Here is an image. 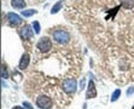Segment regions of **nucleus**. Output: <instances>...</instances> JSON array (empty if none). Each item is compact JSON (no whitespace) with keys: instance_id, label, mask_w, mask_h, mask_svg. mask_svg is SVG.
Here are the masks:
<instances>
[{"instance_id":"5","label":"nucleus","mask_w":134,"mask_h":109,"mask_svg":"<svg viewBox=\"0 0 134 109\" xmlns=\"http://www.w3.org/2000/svg\"><path fill=\"white\" fill-rule=\"evenodd\" d=\"M96 96H97V90H96V85H94L93 80H90V82H88L87 92H86V98H87V100H91V98H94Z\"/></svg>"},{"instance_id":"1","label":"nucleus","mask_w":134,"mask_h":109,"mask_svg":"<svg viewBox=\"0 0 134 109\" xmlns=\"http://www.w3.org/2000/svg\"><path fill=\"white\" fill-rule=\"evenodd\" d=\"M53 38H54V40L57 43L59 44H66L70 40V35L64 29H57L56 32H53Z\"/></svg>"},{"instance_id":"19","label":"nucleus","mask_w":134,"mask_h":109,"mask_svg":"<svg viewBox=\"0 0 134 109\" xmlns=\"http://www.w3.org/2000/svg\"><path fill=\"white\" fill-rule=\"evenodd\" d=\"M12 109H27V108H23V107H19V106H16V107H13Z\"/></svg>"},{"instance_id":"4","label":"nucleus","mask_w":134,"mask_h":109,"mask_svg":"<svg viewBox=\"0 0 134 109\" xmlns=\"http://www.w3.org/2000/svg\"><path fill=\"white\" fill-rule=\"evenodd\" d=\"M76 87H77V81L75 79H68V80L63 82V89H64L66 94H75Z\"/></svg>"},{"instance_id":"10","label":"nucleus","mask_w":134,"mask_h":109,"mask_svg":"<svg viewBox=\"0 0 134 109\" xmlns=\"http://www.w3.org/2000/svg\"><path fill=\"white\" fill-rule=\"evenodd\" d=\"M62 6H63V1H62V0H60V1H58V3H57L56 5H54V6L52 7V10H51V13H52V15H54V13H57V12H58V11H59L60 9H62Z\"/></svg>"},{"instance_id":"12","label":"nucleus","mask_w":134,"mask_h":109,"mask_svg":"<svg viewBox=\"0 0 134 109\" xmlns=\"http://www.w3.org/2000/svg\"><path fill=\"white\" fill-rule=\"evenodd\" d=\"M34 13H36V10H23L22 11V16H24V17H30V16H33Z\"/></svg>"},{"instance_id":"9","label":"nucleus","mask_w":134,"mask_h":109,"mask_svg":"<svg viewBox=\"0 0 134 109\" xmlns=\"http://www.w3.org/2000/svg\"><path fill=\"white\" fill-rule=\"evenodd\" d=\"M11 5L13 9H24L25 1L24 0H11Z\"/></svg>"},{"instance_id":"16","label":"nucleus","mask_w":134,"mask_h":109,"mask_svg":"<svg viewBox=\"0 0 134 109\" xmlns=\"http://www.w3.org/2000/svg\"><path fill=\"white\" fill-rule=\"evenodd\" d=\"M133 94H134V86H132V87H129V89H128V91H127V96L129 97L131 95H133Z\"/></svg>"},{"instance_id":"14","label":"nucleus","mask_w":134,"mask_h":109,"mask_svg":"<svg viewBox=\"0 0 134 109\" xmlns=\"http://www.w3.org/2000/svg\"><path fill=\"white\" fill-rule=\"evenodd\" d=\"M33 28H34V32H35V34H39L40 33V24H39V22H33Z\"/></svg>"},{"instance_id":"17","label":"nucleus","mask_w":134,"mask_h":109,"mask_svg":"<svg viewBox=\"0 0 134 109\" xmlns=\"http://www.w3.org/2000/svg\"><path fill=\"white\" fill-rule=\"evenodd\" d=\"M1 74H3V79L7 78V73H5V68L1 69Z\"/></svg>"},{"instance_id":"3","label":"nucleus","mask_w":134,"mask_h":109,"mask_svg":"<svg viewBox=\"0 0 134 109\" xmlns=\"http://www.w3.org/2000/svg\"><path fill=\"white\" fill-rule=\"evenodd\" d=\"M36 47L41 51V52H48V51L52 49V41H51L48 38L44 37V38H41L40 41L37 43Z\"/></svg>"},{"instance_id":"6","label":"nucleus","mask_w":134,"mask_h":109,"mask_svg":"<svg viewBox=\"0 0 134 109\" xmlns=\"http://www.w3.org/2000/svg\"><path fill=\"white\" fill-rule=\"evenodd\" d=\"M7 21L13 25H18L22 23V18H21V16L17 15L15 12H9L7 13Z\"/></svg>"},{"instance_id":"11","label":"nucleus","mask_w":134,"mask_h":109,"mask_svg":"<svg viewBox=\"0 0 134 109\" xmlns=\"http://www.w3.org/2000/svg\"><path fill=\"white\" fill-rule=\"evenodd\" d=\"M122 6L125 9H132L134 6V0H122Z\"/></svg>"},{"instance_id":"8","label":"nucleus","mask_w":134,"mask_h":109,"mask_svg":"<svg viewBox=\"0 0 134 109\" xmlns=\"http://www.w3.org/2000/svg\"><path fill=\"white\" fill-rule=\"evenodd\" d=\"M29 62H30V57H29L28 53H24L22 56V58H21V61H19L18 68L21 69V70H24V69L29 65Z\"/></svg>"},{"instance_id":"7","label":"nucleus","mask_w":134,"mask_h":109,"mask_svg":"<svg viewBox=\"0 0 134 109\" xmlns=\"http://www.w3.org/2000/svg\"><path fill=\"white\" fill-rule=\"evenodd\" d=\"M21 37H22L23 39H25V40H29V39L33 38V30H31L30 25L25 24L24 27L21 29Z\"/></svg>"},{"instance_id":"2","label":"nucleus","mask_w":134,"mask_h":109,"mask_svg":"<svg viewBox=\"0 0 134 109\" xmlns=\"http://www.w3.org/2000/svg\"><path fill=\"white\" fill-rule=\"evenodd\" d=\"M36 106L41 109H51L52 108V100L47 96H39L36 100Z\"/></svg>"},{"instance_id":"15","label":"nucleus","mask_w":134,"mask_h":109,"mask_svg":"<svg viewBox=\"0 0 134 109\" xmlns=\"http://www.w3.org/2000/svg\"><path fill=\"white\" fill-rule=\"evenodd\" d=\"M23 107H25L27 109H33V106H31L29 102H25V101L23 102Z\"/></svg>"},{"instance_id":"18","label":"nucleus","mask_w":134,"mask_h":109,"mask_svg":"<svg viewBox=\"0 0 134 109\" xmlns=\"http://www.w3.org/2000/svg\"><path fill=\"white\" fill-rule=\"evenodd\" d=\"M85 82H86V80H85V78H83L81 80V87H80V89H83V87H85Z\"/></svg>"},{"instance_id":"13","label":"nucleus","mask_w":134,"mask_h":109,"mask_svg":"<svg viewBox=\"0 0 134 109\" xmlns=\"http://www.w3.org/2000/svg\"><path fill=\"white\" fill-rule=\"evenodd\" d=\"M120 95H121V90H115V92L112 94V96H111V102H116V101L119 100V97H120Z\"/></svg>"}]
</instances>
